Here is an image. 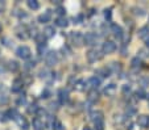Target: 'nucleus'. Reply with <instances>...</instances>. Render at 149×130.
Returning <instances> with one entry per match:
<instances>
[{
	"label": "nucleus",
	"instance_id": "b1692460",
	"mask_svg": "<svg viewBox=\"0 0 149 130\" xmlns=\"http://www.w3.org/2000/svg\"><path fill=\"white\" fill-rule=\"evenodd\" d=\"M26 6L31 9H33V11H37V9L40 8L38 1H36V0H28V1H26Z\"/></svg>",
	"mask_w": 149,
	"mask_h": 130
},
{
	"label": "nucleus",
	"instance_id": "72a5a7b5",
	"mask_svg": "<svg viewBox=\"0 0 149 130\" xmlns=\"http://www.w3.org/2000/svg\"><path fill=\"white\" fill-rule=\"evenodd\" d=\"M123 92H124V94H127V92L130 94V92H131V85L130 84H125V85H124V87H123Z\"/></svg>",
	"mask_w": 149,
	"mask_h": 130
},
{
	"label": "nucleus",
	"instance_id": "f3484780",
	"mask_svg": "<svg viewBox=\"0 0 149 130\" xmlns=\"http://www.w3.org/2000/svg\"><path fill=\"white\" fill-rule=\"evenodd\" d=\"M42 34L45 36V38H52V37H54V34H56V29H54L53 26H45Z\"/></svg>",
	"mask_w": 149,
	"mask_h": 130
},
{
	"label": "nucleus",
	"instance_id": "423d86ee",
	"mask_svg": "<svg viewBox=\"0 0 149 130\" xmlns=\"http://www.w3.org/2000/svg\"><path fill=\"white\" fill-rule=\"evenodd\" d=\"M58 53H56V51H49L45 55V63L48 66H56L58 63Z\"/></svg>",
	"mask_w": 149,
	"mask_h": 130
},
{
	"label": "nucleus",
	"instance_id": "dca6fc26",
	"mask_svg": "<svg viewBox=\"0 0 149 130\" xmlns=\"http://www.w3.org/2000/svg\"><path fill=\"white\" fill-rule=\"evenodd\" d=\"M23 87H24L23 79H16L13 83H12V91H13V92H19V91H21Z\"/></svg>",
	"mask_w": 149,
	"mask_h": 130
},
{
	"label": "nucleus",
	"instance_id": "393cba45",
	"mask_svg": "<svg viewBox=\"0 0 149 130\" xmlns=\"http://www.w3.org/2000/svg\"><path fill=\"white\" fill-rule=\"evenodd\" d=\"M8 68L11 71H17L20 68V65H19V62H16V61H9L8 62Z\"/></svg>",
	"mask_w": 149,
	"mask_h": 130
},
{
	"label": "nucleus",
	"instance_id": "6ab92c4d",
	"mask_svg": "<svg viewBox=\"0 0 149 130\" xmlns=\"http://www.w3.org/2000/svg\"><path fill=\"white\" fill-rule=\"evenodd\" d=\"M108 68H110L111 72L119 74V72L121 71V63H119V62H112L110 66H108Z\"/></svg>",
	"mask_w": 149,
	"mask_h": 130
},
{
	"label": "nucleus",
	"instance_id": "20e7f679",
	"mask_svg": "<svg viewBox=\"0 0 149 130\" xmlns=\"http://www.w3.org/2000/svg\"><path fill=\"white\" fill-rule=\"evenodd\" d=\"M70 42L77 47H82L84 45V36L81 32H71L70 33Z\"/></svg>",
	"mask_w": 149,
	"mask_h": 130
},
{
	"label": "nucleus",
	"instance_id": "ea45409f",
	"mask_svg": "<svg viewBox=\"0 0 149 130\" xmlns=\"http://www.w3.org/2000/svg\"><path fill=\"white\" fill-rule=\"evenodd\" d=\"M4 7H6V4H4L3 1H0V12H1V11L4 9Z\"/></svg>",
	"mask_w": 149,
	"mask_h": 130
},
{
	"label": "nucleus",
	"instance_id": "ddd939ff",
	"mask_svg": "<svg viewBox=\"0 0 149 130\" xmlns=\"http://www.w3.org/2000/svg\"><path fill=\"white\" fill-rule=\"evenodd\" d=\"M87 84L90 88H93V89H96V88L100 85V79H99L98 76H91L90 79H87Z\"/></svg>",
	"mask_w": 149,
	"mask_h": 130
},
{
	"label": "nucleus",
	"instance_id": "a19ab883",
	"mask_svg": "<svg viewBox=\"0 0 149 130\" xmlns=\"http://www.w3.org/2000/svg\"><path fill=\"white\" fill-rule=\"evenodd\" d=\"M83 130H91V129H90V127H84Z\"/></svg>",
	"mask_w": 149,
	"mask_h": 130
},
{
	"label": "nucleus",
	"instance_id": "37998d69",
	"mask_svg": "<svg viewBox=\"0 0 149 130\" xmlns=\"http://www.w3.org/2000/svg\"><path fill=\"white\" fill-rule=\"evenodd\" d=\"M148 105H149V95H148Z\"/></svg>",
	"mask_w": 149,
	"mask_h": 130
},
{
	"label": "nucleus",
	"instance_id": "7c9ffc66",
	"mask_svg": "<svg viewBox=\"0 0 149 130\" xmlns=\"http://www.w3.org/2000/svg\"><path fill=\"white\" fill-rule=\"evenodd\" d=\"M140 83H141V85L143 87H148L149 85V78H141V80H140Z\"/></svg>",
	"mask_w": 149,
	"mask_h": 130
},
{
	"label": "nucleus",
	"instance_id": "c03bdc74",
	"mask_svg": "<svg viewBox=\"0 0 149 130\" xmlns=\"http://www.w3.org/2000/svg\"><path fill=\"white\" fill-rule=\"evenodd\" d=\"M0 32H1V25H0Z\"/></svg>",
	"mask_w": 149,
	"mask_h": 130
},
{
	"label": "nucleus",
	"instance_id": "7ed1b4c3",
	"mask_svg": "<svg viewBox=\"0 0 149 130\" xmlns=\"http://www.w3.org/2000/svg\"><path fill=\"white\" fill-rule=\"evenodd\" d=\"M86 57H87V61L90 63H95L98 61H100L103 58V51H100L99 49H90V50L86 53Z\"/></svg>",
	"mask_w": 149,
	"mask_h": 130
},
{
	"label": "nucleus",
	"instance_id": "412c9836",
	"mask_svg": "<svg viewBox=\"0 0 149 130\" xmlns=\"http://www.w3.org/2000/svg\"><path fill=\"white\" fill-rule=\"evenodd\" d=\"M58 95H59V101L63 104V102H66L69 100V94H68V91H65V89H61L58 92Z\"/></svg>",
	"mask_w": 149,
	"mask_h": 130
},
{
	"label": "nucleus",
	"instance_id": "a211bd4d",
	"mask_svg": "<svg viewBox=\"0 0 149 130\" xmlns=\"http://www.w3.org/2000/svg\"><path fill=\"white\" fill-rule=\"evenodd\" d=\"M116 85L115 84H108L107 87L104 88V95H107V96H113L116 94Z\"/></svg>",
	"mask_w": 149,
	"mask_h": 130
},
{
	"label": "nucleus",
	"instance_id": "4be33fe9",
	"mask_svg": "<svg viewBox=\"0 0 149 130\" xmlns=\"http://www.w3.org/2000/svg\"><path fill=\"white\" fill-rule=\"evenodd\" d=\"M87 87H88L87 80H79V82H77V84H75V89H78V91H84Z\"/></svg>",
	"mask_w": 149,
	"mask_h": 130
},
{
	"label": "nucleus",
	"instance_id": "39448f33",
	"mask_svg": "<svg viewBox=\"0 0 149 130\" xmlns=\"http://www.w3.org/2000/svg\"><path fill=\"white\" fill-rule=\"evenodd\" d=\"M16 55L19 58H21V59H29L32 55V50L28 47V46H19V47L16 49Z\"/></svg>",
	"mask_w": 149,
	"mask_h": 130
},
{
	"label": "nucleus",
	"instance_id": "cd10ccee",
	"mask_svg": "<svg viewBox=\"0 0 149 130\" xmlns=\"http://www.w3.org/2000/svg\"><path fill=\"white\" fill-rule=\"evenodd\" d=\"M140 65H141V59L140 58H135V59L132 61V67L133 68H137V67H140Z\"/></svg>",
	"mask_w": 149,
	"mask_h": 130
},
{
	"label": "nucleus",
	"instance_id": "4468645a",
	"mask_svg": "<svg viewBox=\"0 0 149 130\" xmlns=\"http://www.w3.org/2000/svg\"><path fill=\"white\" fill-rule=\"evenodd\" d=\"M139 37L146 42V41L149 40V26H143V28L139 30Z\"/></svg>",
	"mask_w": 149,
	"mask_h": 130
},
{
	"label": "nucleus",
	"instance_id": "f8f14e48",
	"mask_svg": "<svg viewBox=\"0 0 149 130\" xmlns=\"http://www.w3.org/2000/svg\"><path fill=\"white\" fill-rule=\"evenodd\" d=\"M52 19V11L50 9H48V11H45L44 13H41L38 17H37V20H38V23L44 24V23H49Z\"/></svg>",
	"mask_w": 149,
	"mask_h": 130
},
{
	"label": "nucleus",
	"instance_id": "a878e982",
	"mask_svg": "<svg viewBox=\"0 0 149 130\" xmlns=\"http://www.w3.org/2000/svg\"><path fill=\"white\" fill-rule=\"evenodd\" d=\"M98 74H99V75H102V76H104V78H107V76H110L111 71H110V68H108V67H103V68H99Z\"/></svg>",
	"mask_w": 149,
	"mask_h": 130
},
{
	"label": "nucleus",
	"instance_id": "79ce46f5",
	"mask_svg": "<svg viewBox=\"0 0 149 130\" xmlns=\"http://www.w3.org/2000/svg\"><path fill=\"white\" fill-rule=\"evenodd\" d=\"M146 46H148V47H149V40L146 41Z\"/></svg>",
	"mask_w": 149,
	"mask_h": 130
},
{
	"label": "nucleus",
	"instance_id": "0eeeda50",
	"mask_svg": "<svg viewBox=\"0 0 149 130\" xmlns=\"http://www.w3.org/2000/svg\"><path fill=\"white\" fill-rule=\"evenodd\" d=\"M99 41V37L95 33H86L84 34V45L88 46H94L96 45Z\"/></svg>",
	"mask_w": 149,
	"mask_h": 130
},
{
	"label": "nucleus",
	"instance_id": "f257e3e1",
	"mask_svg": "<svg viewBox=\"0 0 149 130\" xmlns=\"http://www.w3.org/2000/svg\"><path fill=\"white\" fill-rule=\"evenodd\" d=\"M90 118L94 122L96 130H104V117H103V112L100 110H94L90 113Z\"/></svg>",
	"mask_w": 149,
	"mask_h": 130
},
{
	"label": "nucleus",
	"instance_id": "6e6552de",
	"mask_svg": "<svg viewBox=\"0 0 149 130\" xmlns=\"http://www.w3.org/2000/svg\"><path fill=\"white\" fill-rule=\"evenodd\" d=\"M115 50H116V43L112 42V41H106L103 43V46H102L103 54H112Z\"/></svg>",
	"mask_w": 149,
	"mask_h": 130
},
{
	"label": "nucleus",
	"instance_id": "c756f323",
	"mask_svg": "<svg viewBox=\"0 0 149 130\" xmlns=\"http://www.w3.org/2000/svg\"><path fill=\"white\" fill-rule=\"evenodd\" d=\"M145 96H146V95H145V92H144L143 89H140V91H137V92H136V97H137V99H140V100H143Z\"/></svg>",
	"mask_w": 149,
	"mask_h": 130
},
{
	"label": "nucleus",
	"instance_id": "473e14b6",
	"mask_svg": "<svg viewBox=\"0 0 149 130\" xmlns=\"http://www.w3.org/2000/svg\"><path fill=\"white\" fill-rule=\"evenodd\" d=\"M57 13L61 14V17H63V14H65V8H62V7H58V8H57Z\"/></svg>",
	"mask_w": 149,
	"mask_h": 130
},
{
	"label": "nucleus",
	"instance_id": "9b49d317",
	"mask_svg": "<svg viewBox=\"0 0 149 130\" xmlns=\"http://www.w3.org/2000/svg\"><path fill=\"white\" fill-rule=\"evenodd\" d=\"M32 125H33V129L34 130H44L46 127V124L44 122V120H41L40 117H36V118H33V122H32Z\"/></svg>",
	"mask_w": 149,
	"mask_h": 130
},
{
	"label": "nucleus",
	"instance_id": "58836bf2",
	"mask_svg": "<svg viewBox=\"0 0 149 130\" xmlns=\"http://www.w3.org/2000/svg\"><path fill=\"white\" fill-rule=\"evenodd\" d=\"M48 95H49V91H45V92H42V97H45V99H46V97H49Z\"/></svg>",
	"mask_w": 149,
	"mask_h": 130
},
{
	"label": "nucleus",
	"instance_id": "c85d7f7f",
	"mask_svg": "<svg viewBox=\"0 0 149 130\" xmlns=\"http://www.w3.org/2000/svg\"><path fill=\"white\" fill-rule=\"evenodd\" d=\"M1 42H3L6 46H8V47H11V46L13 45V42H12V41L9 40V38H7V37H4L3 40H1Z\"/></svg>",
	"mask_w": 149,
	"mask_h": 130
},
{
	"label": "nucleus",
	"instance_id": "bb28decb",
	"mask_svg": "<svg viewBox=\"0 0 149 130\" xmlns=\"http://www.w3.org/2000/svg\"><path fill=\"white\" fill-rule=\"evenodd\" d=\"M38 75H40V78H41V79H48L50 75H53V74H52L50 71H48V70H41L38 72Z\"/></svg>",
	"mask_w": 149,
	"mask_h": 130
},
{
	"label": "nucleus",
	"instance_id": "f704fd0d",
	"mask_svg": "<svg viewBox=\"0 0 149 130\" xmlns=\"http://www.w3.org/2000/svg\"><path fill=\"white\" fill-rule=\"evenodd\" d=\"M104 17L110 20L111 19V9H106V11H104Z\"/></svg>",
	"mask_w": 149,
	"mask_h": 130
},
{
	"label": "nucleus",
	"instance_id": "aec40b11",
	"mask_svg": "<svg viewBox=\"0 0 149 130\" xmlns=\"http://www.w3.org/2000/svg\"><path fill=\"white\" fill-rule=\"evenodd\" d=\"M56 25L59 26V28H66V26L69 25V21H68V19H66L65 16H63V17H58V19L56 20Z\"/></svg>",
	"mask_w": 149,
	"mask_h": 130
},
{
	"label": "nucleus",
	"instance_id": "2f4dec72",
	"mask_svg": "<svg viewBox=\"0 0 149 130\" xmlns=\"http://www.w3.org/2000/svg\"><path fill=\"white\" fill-rule=\"evenodd\" d=\"M7 102H8V97H7L6 95H0V104L4 105V104H7Z\"/></svg>",
	"mask_w": 149,
	"mask_h": 130
},
{
	"label": "nucleus",
	"instance_id": "5701e85b",
	"mask_svg": "<svg viewBox=\"0 0 149 130\" xmlns=\"http://www.w3.org/2000/svg\"><path fill=\"white\" fill-rule=\"evenodd\" d=\"M88 100L93 101V102H95V101H98L99 100V94L96 92V89H93V91L88 92Z\"/></svg>",
	"mask_w": 149,
	"mask_h": 130
},
{
	"label": "nucleus",
	"instance_id": "4c0bfd02",
	"mask_svg": "<svg viewBox=\"0 0 149 130\" xmlns=\"http://www.w3.org/2000/svg\"><path fill=\"white\" fill-rule=\"evenodd\" d=\"M74 21H75V24H81V21H82V16H77V17H74Z\"/></svg>",
	"mask_w": 149,
	"mask_h": 130
},
{
	"label": "nucleus",
	"instance_id": "c9c22d12",
	"mask_svg": "<svg viewBox=\"0 0 149 130\" xmlns=\"http://www.w3.org/2000/svg\"><path fill=\"white\" fill-rule=\"evenodd\" d=\"M34 65H36V62H34V61H32V62H28V63H26L25 67H26V68H32V67H34Z\"/></svg>",
	"mask_w": 149,
	"mask_h": 130
},
{
	"label": "nucleus",
	"instance_id": "9d476101",
	"mask_svg": "<svg viewBox=\"0 0 149 130\" xmlns=\"http://www.w3.org/2000/svg\"><path fill=\"white\" fill-rule=\"evenodd\" d=\"M137 125L140 127H144V129L149 127V116L148 114H141V116H139L137 117Z\"/></svg>",
	"mask_w": 149,
	"mask_h": 130
},
{
	"label": "nucleus",
	"instance_id": "f03ea898",
	"mask_svg": "<svg viewBox=\"0 0 149 130\" xmlns=\"http://www.w3.org/2000/svg\"><path fill=\"white\" fill-rule=\"evenodd\" d=\"M8 114L11 116V118H13V121L16 122L20 127H23V129H28V122H26L25 117H23L20 113H17L16 110H9Z\"/></svg>",
	"mask_w": 149,
	"mask_h": 130
},
{
	"label": "nucleus",
	"instance_id": "2eb2a0df",
	"mask_svg": "<svg viewBox=\"0 0 149 130\" xmlns=\"http://www.w3.org/2000/svg\"><path fill=\"white\" fill-rule=\"evenodd\" d=\"M111 32L113 33V36H115L116 38H121V37H123V29H121V26L116 25V24L111 25Z\"/></svg>",
	"mask_w": 149,
	"mask_h": 130
},
{
	"label": "nucleus",
	"instance_id": "1a4fd4ad",
	"mask_svg": "<svg viewBox=\"0 0 149 130\" xmlns=\"http://www.w3.org/2000/svg\"><path fill=\"white\" fill-rule=\"evenodd\" d=\"M16 34H17V37H19L20 40L25 41V40H28V38H29V30L24 25L17 26V28H16Z\"/></svg>",
	"mask_w": 149,
	"mask_h": 130
},
{
	"label": "nucleus",
	"instance_id": "e433bc0d",
	"mask_svg": "<svg viewBox=\"0 0 149 130\" xmlns=\"http://www.w3.org/2000/svg\"><path fill=\"white\" fill-rule=\"evenodd\" d=\"M140 57H143V58L149 57V53H145V50H140Z\"/></svg>",
	"mask_w": 149,
	"mask_h": 130
}]
</instances>
